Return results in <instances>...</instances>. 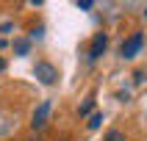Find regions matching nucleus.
<instances>
[{"label":"nucleus","mask_w":147,"mask_h":141,"mask_svg":"<svg viewBox=\"0 0 147 141\" xmlns=\"http://www.w3.org/2000/svg\"><path fill=\"white\" fill-rule=\"evenodd\" d=\"M33 75H36L45 86H53V83H56V78H58V69H56L53 64H47V61H39V64L33 66Z\"/></svg>","instance_id":"nucleus-1"},{"label":"nucleus","mask_w":147,"mask_h":141,"mask_svg":"<svg viewBox=\"0 0 147 141\" xmlns=\"http://www.w3.org/2000/svg\"><path fill=\"white\" fill-rule=\"evenodd\" d=\"M142 47H144V36H142V33H133V36H128V39L122 41L119 53H122V58H133Z\"/></svg>","instance_id":"nucleus-2"},{"label":"nucleus","mask_w":147,"mask_h":141,"mask_svg":"<svg viewBox=\"0 0 147 141\" xmlns=\"http://www.w3.org/2000/svg\"><path fill=\"white\" fill-rule=\"evenodd\" d=\"M106 47H108V36H106V33H97V36L92 39V44H89V58L97 61V58L106 53Z\"/></svg>","instance_id":"nucleus-3"},{"label":"nucleus","mask_w":147,"mask_h":141,"mask_svg":"<svg viewBox=\"0 0 147 141\" xmlns=\"http://www.w3.org/2000/svg\"><path fill=\"white\" fill-rule=\"evenodd\" d=\"M47 114H50V102L45 100V102L33 111V116H31V127H33V130H39V127H45V124H47Z\"/></svg>","instance_id":"nucleus-4"},{"label":"nucleus","mask_w":147,"mask_h":141,"mask_svg":"<svg viewBox=\"0 0 147 141\" xmlns=\"http://www.w3.org/2000/svg\"><path fill=\"white\" fill-rule=\"evenodd\" d=\"M28 50H31V41L28 39H17L14 41V53L17 55H28Z\"/></svg>","instance_id":"nucleus-5"},{"label":"nucleus","mask_w":147,"mask_h":141,"mask_svg":"<svg viewBox=\"0 0 147 141\" xmlns=\"http://www.w3.org/2000/svg\"><path fill=\"white\" fill-rule=\"evenodd\" d=\"M86 124H89V130H97L100 124H103V114H100V111H97V114H92V116H89V122H86Z\"/></svg>","instance_id":"nucleus-6"},{"label":"nucleus","mask_w":147,"mask_h":141,"mask_svg":"<svg viewBox=\"0 0 147 141\" xmlns=\"http://www.w3.org/2000/svg\"><path fill=\"white\" fill-rule=\"evenodd\" d=\"M92 108H94V100H86V102L78 108V116H89V114H92Z\"/></svg>","instance_id":"nucleus-7"},{"label":"nucleus","mask_w":147,"mask_h":141,"mask_svg":"<svg viewBox=\"0 0 147 141\" xmlns=\"http://www.w3.org/2000/svg\"><path fill=\"white\" fill-rule=\"evenodd\" d=\"M106 141H125V136H122L119 130H108V133H106Z\"/></svg>","instance_id":"nucleus-8"},{"label":"nucleus","mask_w":147,"mask_h":141,"mask_svg":"<svg viewBox=\"0 0 147 141\" xmlns=\"http://www.w3.org/2000/svg\"><path fill=\"white\" fill-rule=\"evenodd\" d=\"M92 6H94L92 0H78V8H83V11H86V8H92Z\"/></svg>","instance_id":"nucleus-9"},{"label":"nucleus","mask_w":147,"mask_h":141,"mask_svg":"<svg viewBox=\"0 0 147 141\" xmlns=\"http://www.w3.org/2000/svg\"><path fill=\"white\" fill-rule=\"evenodd\" d=\"M6 72V61H3V58H0V75Z\"/></svg>","instance_id":"nucleus-10"},{"label":"nucleus","mask_w":147,"mask_h":141,"mask_svg":"<svg viewBox=\"0 0 147 141\" xmlns=\"http://www.w3.org/2000/svg\"><path fill=\"white\" fill-rule=\"evenodd\" d=\"M3 47H6V41H3V39H0V50H3Z\"/></svg>","instance_id":"nucleus-11"},{"label":"nucleus","mask_w":147,"mask_h":141,"mask_svg":"<svg viewBox=\"0 0 147 141\" xmlns=\"http://www.w3.org/2000/svg\"><path fill=\"white\" fill-rule=\"evenodd\" d=\"M144 17H147V8H144Z\"/></svg>","instance_id":"nucleus-12"}]
</instances>
